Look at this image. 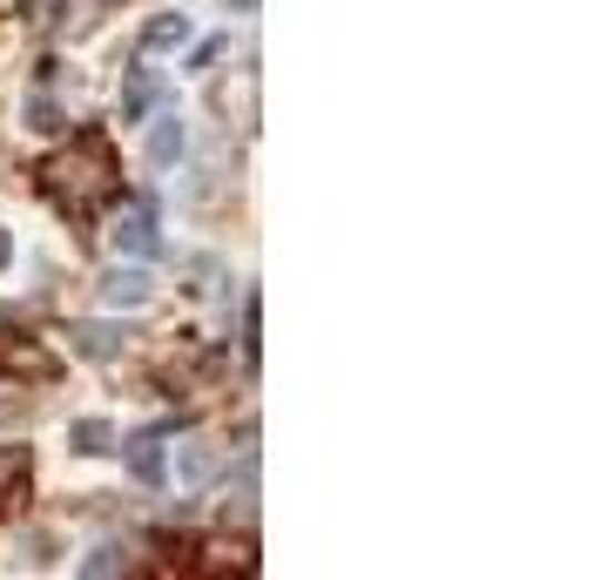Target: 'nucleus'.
<instances>
[{
    "label": "nucleus",
    "mask_w": 600,
    "mask_h": 580,
    "mask_svg": "<svg viewBox=\"0 0 600 580\" xmlns=\"http://www.w3.org/2000/svg\"><path fill=\"white\" fill-rule=\"evenodd\" d=\"M102 291H109V304H142V297H149V277H142V271H115Z\"/></svg>",
    "instance_id": "obj_4"
},
{
    "label": "nucleus",
    "mask_w": 600,
    "mask_h": 580,
    "mask_svg": "<svg viewBox=\"0 0 600 580\" xmlns=\"http://www.w3.org/2000/svg\"><path fill=\"white\" fill-rule=\"evenodd\" d=\"M28 115H34V129H61V115H54V102H48V95H34V109H28Z\"/></svg>",
    "instance_id": "obj_9"
},
{
    "label": "nucleus",
    "mask_w": 600,
    "mask_h": 580,
    "mask_svg": "<svg viewBox=\"0 0 600 580\" xmlns=\"http://www.w3.org/2000/svg\"><path fill=\"white\" fill-rule=\"evenodd\" d=\"M68 345H74L81 358H115V352L129 345V330H122V324H74Z\"/></svg>",
    "instance_id": "obj_3"
},
{
    "label": "nucleus",
    "mask_w": 600,
    "mask_h": 580,
    "mask_svg": "<svg viewBox=\"0 0 600 580\" xmlns=\"http://www.w3.org/2000/svg\"><path fill=\"white\" fill-rule=\"evenodd\" d=\"M183 472H190V479H210V472H216V459H210V452H190V459H183Z\"/></svg>",
    "instance_id": "obj_10"
},
{
    "label": "nucleus",
    "mask_w": 600,
    "mask_h": 580,
    "mask_svg": "<svg viewBox=\"0 0 600 580\" xmlns=\"http://www.w3.org/2000/svg\"><path fill=\"white\" fill-rule=\"evenodd\" d=\"M183 34H190V21H183V14H162V21L149 28V48H176Z\"/></svg>",
    "instance_id": "obj_7"
},
{
    "label": "nucleus",
    "mask_w": 600,
    "mask_h": 580,
    "mask_svg": "<svg viewBox=\"0 0 600 580\" xmlns=\"http://www.w3.org/2000/svg\"><path fill=\"white\" fill-rule=\"evenodd\" d=\"M115 243H122V251H135V257H155V203L149 196H135L129 210H122V223H115Z\"/></svg>",
    "instance_id": "obj_2"
},
{
    "label": "nucleus",
    "mask_w": 600,
    "mask_h": 580,
    "mask_svg": "<svg viewBox=\"0 0 600 580\" xmlns=\"http://www.w3.org/2000/svg\"><path fill=\"white\" fill-rule=\"evenodd\" d=\"M129 466H135V479L155 486V479H162V446H155V439H135V446H129Z\"/></svg>",
    "instance_id": "obj_5"
},
{
    "label": "nucleus",
    "mask_w": 600,
    "mask_h": 580,
    "mask_svg": "<svg viewBox=\"0 0 600 580\" xmlns=\"http://www.w3.org/2000/svg\"><path fill=\"white\" fill-rule=\"evenodd\" d=\"M149 155H155V162H176V155H183V129H176V122H162V129L149 135Z\"/></svg>",
    "instance_id": "obj_6"
},
{
    "label": "nucleus",
    "mask_w": 600,
    "mask_h": 580,
    "mask_svg": "<svg viewBox=\"0 0 600 580\" xmlns=\"http://www.w3.org/2000/svg\"><path fill=\"white\" fill-rule=\"evenodd\" d=\"M41 176H48V196H54L68 216H89L95 203H109V196H115V176H122V170H115L109 135H102V129H89V135H74V142H68V155H54Z\"/></svg>",
    "instance_id": "obj_1"
},
{
    "label": "nucleus",
    "mask_w": 600,
    "mask_h": 580,
    "mask_svg": "<svg viewBox=\"0 0 600 580\" xmlns=\"http://www.w3.org/2000/svg\"><path fill=\"white\" fill-rule=\"evenodd\" d=\"M0 264H8V236H0Z\"/></svg>",
    "instance_id": "obj_11"
},
{
    "label": "nucleus",
    "mask_w": 600,
    "mask_h": 580,
    "mask_svg": "<svg viewBox=\"0 0 600 580\" xmlns=\"http://www.w3.org/2000/svg\"><path fill=\"white\" fill-rule=\"evenodd\" d=\"M74 452H109V426L102 419H81L74 426Z\"/></svg>",
    "instance_id": "obj_8"
}]
</instances>
